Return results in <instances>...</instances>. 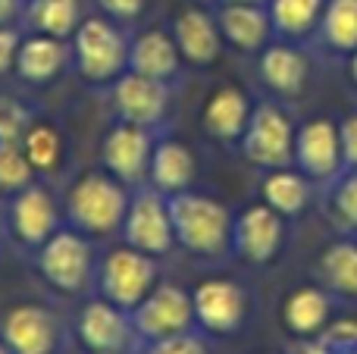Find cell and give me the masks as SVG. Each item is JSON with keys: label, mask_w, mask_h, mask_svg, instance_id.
Returning <instances> with one entry per match:
<instances>
[{"label": "cell", "mask_w": 357, "mask_h": 354, "mask_svg": "<svg viewBox=\"0 0 357 354\" xmlns=\"http://www.w3.org/2000/svg\"><path fill=\"white\" fill-rule=\"evenodd\" d=\"M56 229H60V213H56L54 194L44 185L31 182L29 188H22L10 198V204H6V232L22 248L38 251Z\"/></svg>", "instance_id": "cell-12"}, {"label": "cell", "mask_w": 357, "mask_h": 354, "mask_svg": "<svg viewBox=\"0 0 357 354\" xmlns=\"http://www.w3.org/2000/svg\"><path fill=\"white\" fill-rule=\"evenodd\" d=\"M60 323L41 305H19L3 317V345L13 354H54Z\"/></svg>", "instance_id": "cell-15"}, {"label": "cell", "mask_w": 357, "mask_h": 354, "mask_svg": "<svg viewBox=\"0 0 357 354\" xmlns=\"http://www.w3.org/2000/svg\"><path fill=\"white\" fill-rule=\"evenodd\" d=\"M173 41L178 47V56L191 66H213L226 44L216 16L201 6H188L173 19Z\"/></svg>", "instance_id": "cell-16"}, {"label": "cell", "mask_w": 357, "mask_h": 354, "mask_svg": "<svg viewBox=\"0 0 357 354\" xmlns=\"http://www.w3.org/2000/svg\"><path fill=\"white\" fill-rule=\"evenodd\" d=\"M222 3H266V0H222Z\"/></svg>", "instance_id": "cell-43"}, {"label": "cell", "mask_w": 357, "mask_h": 354, "mask_svg": "<svg viewBox=\"0 0 357 354\" xmlns=\"http://www.w3.org/2000/svg\"><path fill=\"white\" fill-rule=\"evenodd\" d=\"M129 198V185L110 173H85L66 194V223L88 238L119 232Z\"/></svg>", "instance_id": "cell-2"}, {"label": "cell", "mask_w": 357, "mask_h": 354, "mask_svg": "<svg viewBox=\"0 0 357 354\" xmlns=\"http://www.w3.org/2000/svg\"><path fill=\"white\" fill-rule=\"evenodd\" d=\"M176 245L197 257H220L232 248V213L216 198L197 192L167 194Z\"/></svg>", "instance_id": "cell-1"}, {"label": "cell", "mask_w": 357, "mask_h": 354, "mask_svg": "<svg viewBox=\"0 0 357 354\" xmlns=\"http://www.w3.org/2000/svg\"><path fill=\"white\" fill-rule=\"evenodd\" d=\"M19 44H22V35H19L13 25H0V75L16 69Z\"/></svg>", "instance_id": "cell-38"}, {"label": "cell", "mask_w": 357, "mask_h": 354, "mask_svg": "<svg viewBox=\"0 0 357 354\" xmlns=\"http://www.w3.org/2000/svg\"><path fill=\"white\" fill-rule=\"evenodd\" d=\"M191 311L195 323L213 336L238 332L248 317V295L232 279H204L191 292Z\"/></svg>", "instance_id": "cell-14"}, {"label": "cell", "mask_w": 357, "mask_h": 354, "mask_svg": "<svg viewBox=\"0 0 357 354\" xmlns=\"http://www.w3.org/2000/svg\"><path fill=\"white\" fill-rule=\"evenodd\" d=\"M69 60V41L63 38H50V35H22L16 54V72L19 79L31 82V85H44V82L56 79L63 72Z\"/></svg>", "instance_id": "cell-21"}, {"label": "cell", "mask_w": 357, "mask_h": 354, "mask_svg": "<svg viewBox=\"0 0 357 354\" xmlns=\"http://www.w3.org/2000/svg\"><path fill=\"white\" fill-rule=\"evenodd\" d=\"M295 169L310 182H333L342 173L339 123L326 116L307 119L295 129Z\"/></svg>", "instance_id": "cell-13"}, {"label": "cell", "mask_w": 357, "mask_h": 354, "mask_svg": "<svg viewBox=\"0 0 357 354\" xmlns=\"http://www.w3.org/2000/svg\"><path fill=\"white\" fill-rule=\"evenodd\" d=\"M35 123V110L25 100L0 94V141H22Z\"/></svg>", "instance_id": "cell-32"}, {"label": "cell", "mask_w": 357, "mask_h": 354, "mask_svg": "<svg viewBox=\"0 0 357 354\" xmlns=\"http://www.w3.org/2000/svg\"><path fill=\"white\" fill-rule=\"evenodd\" d=\"M238 144L241 157L260 169L295 167V125H291L289 113L279 110L270 100L251 110V119H248Z\"/></svg>", "instance_id": "cell-6"}, {"label": "cell", "mask_w": 357, "mask_h": 354, "mask_svg": "<svg viewBox=\"0 0 357 354\" xmlns=\"http://www.w3.org/2000/svg\"><path fill=\"white\" fill-rule=\"evenodd\" d=\"M132 330L148 342L157 339H169L178 332H188L195 323V311H191V295L169 282H157L154 292L129 314Z\"/></svg>", "instance_id": "cell-10"}, {"label": "cell", "mask_w": 357, "mask_h": 354, "mask_svg": "<svg viewBox=\"0 0 357 354\" xmlns=\"http://www.w3.org/2000/svg\"><path fill=\"white\" fill-rule=\"evenodd\" d=\"M123 242L135 251H144L151 257H163L176 248L173 220H169L167 194H160L154 185H138L129 198V210L119 226Z\"/></svg>", "instance_id": "cell-7"}, {"label": "cell", "mask_w": 357, "mask_h": 354, "mask_svg": "<svg viewBox=\"0 0 357 354\" xmlns=\"http://www.w3.org/2000/svg\"><path fill=\"white\" fill-rule=\"evenodd\" d=\"M285 242V220L270 204H251L232 220V251L251 267H266Z\"/></svg>", "instance_id": "cell-9"}, {"label": "cell", "mask_w": 357, "mask_h": 354, "mask_svg": "<svg viewBox=\"0 0 357 354\" xmlns=\"http://www.w3.org/2000/svg\"><path fill=\"white\" fill-rule=\"evenodd\" d=\"M333 182V210L345 226L357 229V169H342Z\"/></svg>", "instance_id": "cell-33"}, {"label": "cell", "mask_w": 357, "mask_h": 354, "mask_svg": "<svg viewBox=\"0 0 357 354\" xmlns=\"http://www.w3.org/2000/svg\"><path fill=\"white\" fill-rule=\"evenodd\" d=\"M3 236H10V232H6V210L0 207V242H3Z\"/></svg>", "instance_id": "cell-42"}, {"label": "cell", "mask_w": 357, "mask_h": 354, "mask_svg": "<svg viewBox=\"0 0 357 354\" xmlns=\"http://www.w3.org/2000/svg\"><path fill=\"white\" fill-rule=\"evenodd\" d=\"M326 0H266L273 35L279 41H301L317 29Z\"/></svg>", "instance_id": "cell-27"}, {"label": "cell", "mask_w": 357, "mask_h": 354, "mask_svg": "<svg viewBox=\"0 0 357 354\" xmlns=\"http://www.w3.org/2000/svg\"><path fill=\"white\" fill-rule=\"evenodd\" d=\"M251 100L241 88L222 85L210 94L207 110H204V129L216 141H238L245 132L248 119H251Z\"/></svg>", "instance_id": "cell-23"}, {"label": "cell", "mask_w": 357, "mask_h": 354, "mask_svg": "<svg viewBox=\"0 0 357 354\" xmlns=\"http://www.w3.org/2000/svg\"><path fill=\"white\" fill-rule=\"evenodd\" d=\"M94 3H98V10L104 13L107 19H113V22H135L144 13L148 0H94Z\"/></svg>", "instance_id": "cell-36"}, {"label": "cell", "mask_w": 357, "mask_h": 354, "mask_svg": "<svg viewBox=\"0 0 357 354\" xmlns=\"http://www.w3.org/2000/svg\"><path fill=\"white\" fill-rule=\"evenodd\" d=\"M148 354H207V345L195 336V332H178V336H169V339H157L151 342Z\"/></svg>", "instance_id": "cell-35"}, {"label": "cell", "mask_w": 357, "mask_h": 354, "mask_svg": "<svg viewBox=\"0 0 357 354\" xmlns=\"http://www.w3.org/2000/svg\"><path fill=\"white\" fill-rule=\"evenodd\" d=\"M38 273L44 276L50 288L63 295H79L88 286H94V251L91 238L82 236L79 229H56L47 242L38 248Z\"/></svg>", "instance_id": "cell-5"}, {"label": "cell", "mask_w": 357, "mask_h": 354, "mask_svg": "<svg viewBox=\"0 0 357 354\" xmlns=\"http://www.w3.org/2000/svg\"><path fill=\"white\" fill-rule=\"evenodd\" d=\"M348 72H351V82L357 85V50L351 54V60H348Z\"/></svg>", "instance_id": "cell-41"}, {"label": "cell", "mask_w": 357, "mask_h": 354, "mask_svg": "<svg viewBox=\"0 0 357 354\" xmlns=\"http://www.w3.org/2000/svg\"><path fill=\"white\" fill-rule=\"evenodd\" d=\"M329 311H333V298H329L326 286H301L285 298L282 320L295 336L314 339L326 330Z\"/></svg>", "instance_id": "cell-24"}, {"label": "cell", "mask_w": 357, "mask_h": 354, "mask_svg": "<svg viewBox=\"0 0 357 354\" xmlns=\"http://www.w3.org/2000/svg\"><path fill=\"white\" fill-rule=\"evenodd\" d=\"M154 132L144 125L132 123H116L104 138V169L119 179L123 185L138 188L148 185V169H151V154H154Z\"/></svg>", "instance_id": "cell-11"}, {"label": "cell", "mask_w": 357, "mask_h": 354, "mask_svg": "<svg viewBox=\"0 0 357 354\" xmlns=\"http://www.w3.org/2000/svg\"><path fill=\"white\" fill-rule=\"evenodd\" d=\"M178 47L173 41V35L160 29L142 31L135 41H129V69L148 79H160V82H173L178 72Z\"/></svg>", "instance_id": "cell-22"}, {"label": "cell", "mask_w": 357, "mask_h": 354, "mask_svg": "<svg viewBox=\"0 0 357 354\" xmlns=\"http://www.w3.org/2000/svg\"><path fill=\"white\" fill-rule=\"evenodd\" d=\"M157 257L135 251L129 245L107 251V257L98 263L94 273V288L100 292V298H107L110 305L123 307V311H135L157 286Z\"/></svg>", "instance_id": "cell-4"}, {"label": "cell", "mask_w": 357, "mask_h": 354, "mask_svg": "<svg viewBox=\"0 0 357 354\" xmlns=\"http://www.w3.org/2000/svg\"><path fill=\"white\" fill-rule=\"evenodd\" d=\"M213 16L222 31V41L241 54H260L273 38L266 3H222Z\"/></svg>", "instance_id": "cell-18"}, {"label": "cell", "mask_w": 357, "mask_h": 354, "mask_svg": "<svg viewBox=\"0 0 357 354\" xmlns=\"http://www.w3.org/2000/svg\"><path fill=\"white\" fill-rule=\"evenodd\" d=\"M73 60L88 85H110L129 69V38L113 19L85 16L73 35Z\"/></svg>", "instance_id": "cell-3"}, {"label": "cell", "mask_w": 357, "mask_h": 354, "mask_svg": "<svg viewBox=\"0 0 357 354\" xmlns=\"http://www.w3.org/2000/svg\"><path fill=\"white\" fill-rule=\"evenodd\" d=\"M260 192H264V204H270L282 220L301 217L304 207L310 204V179L291 167L270 169Z\"/></svg>", "instance_id": "cell-26"}, {"label": "cell", "mask_w": 357, "mask_h": 354, "mask_svg": "<svg viewBox=\"0 0 357 354\" xmlns=\"http://www.w3.org/2000/svg\"><path fill=\"white\" fill-rule=\"evenodd\" d=\"M22 151H25V157H29V163L35 167V173H50V169L60 167L63 138L54 125L35 123L29 129V135L22 138Z\"/></svg>", "instance_id": "cell-30"}, {"label": "cell", "mask_w": 357, "mask_h": 354, "mask_svg": "<svg viewBox=\"0 0 357 354\" xmlns=\"http://www.w3.org/2000/svg\"><path fill=\"white\" fill-rule=\"evenodd\" d=\"M257 72L264 79V85L270 91H276L279 98H295V94L304 91V82H307V56L291 41L266 44L260 50Z\"/></svg>", "instance_id": "cell-19"}, {"label": "cell", "mask_w": 357, "mask_h": 354, "mask_svg": "<svg viewBox=\"0 0 357 354\" xmlns=\"http://www.w3.org/2000/svg\"><path fill=\"white\" fill-rule=\"evenodd\" d=\"M35 167L22 151V141H0V194L13 198L35 182Z\"/></svg>", "instance_id": "cell-31"}, {"label": "cell", "mask_w": 357, "mask_h": 354, "mask_svg": "<svg viewBox=\"0 0 357 354\" xmlns=\"http://www.w3.org/2000/svg\"><path fill=\"white\" fill-rule=\"evenodd\" d=\"M295 354H335V351H329L326 345L320 342V339H307V342H301V345H298Z\"/></svg>", "instance_id": "cell-40"}, {"label": "cell", "mask_w": 357, "mask_h": 354, "mask_svg": "<svg viewBox=\"0 0 357 354\" xmlns=\"http://www.w3.org/2000/svg\"><path fill=\"white\" fill-rule=\"evenodd\" d=\"M0 354H13V351L6 348V345H3V339H0Z\"/></svg>", "instance_id": "cell-44"}, {"label": "cell", "mask_w": 357, "mask_h": 354, "mask_svg": "<svg viewBox=\"0 0 357 354\" xmlns=\"http://www.w3.org/2000/svg\"><path fill=\"white\" fill-rule=\"evenodd\" d=\"M339 144H342V167L357 169V113L339 123Z\"/></svg>", "instance_id": "cell-37"}, {"label": "cell", "mask_w": 357, "mask_h": 354, "mask_svg": "<svg viewBox=\"0 0 357 354\" xmlns=\"http://www.w3.org/2000/svg\"><path fill=\"white\" fill-rule=\"evenodd\" d=\"M19 22H25V29L38 35L73 41L82 22V3L79 0H25Z\"/></svg>", "instance_id": "cell-25"}, {"label": "cell", "mask_w": 357, "mask_h": 354, "mask_svg": "<svg viewBox=\"0 0 357 354\" xmlns=\"http://www.w3.org/2000/svg\"><path fill=\"white\" fill-rule=\"evenodd\" d=\"M317 273H320L323 286L335 295H348L357 298V242L354 238H342L333 242L317 261Z\"/></svg>", "instance_id": "cell-29"}, {"label": "cell", "mask_w": 357, "mask_h": 354, "mask_svg": "<svg viewBox=\"0 0 357 354\" xmlns=\"http://www.w3.org/2000/svg\"><path fill=\"white\" fill-rule=\"evenodd\" d=\"M132 317L129 311L110 305L107 298H94L82 307L79 314V339L85 342V348L98 354H116L129 345L132 336Z\"/></svg>", "instance_id": "cell-17"}, {"label": "cell", "mask_w": 357, "mask_h": 354, "mask_svg": "<svg viewBox=\"0 0 357 354\" xmlns=\"http://www.w3.org/2000/svg\"><path fill=\"white\" fill-rule=\"evenodd\" d=\"M314 339H320V342L326 345L329 351H335V354H354L357 351V323L342 320V323L326 326V330H323L320 336H314Z\"/></svg>", "instance_id": "cell-34"}, {"label": "cell", "mask_w": 357, "mask_h": 354, "mask_svg": "<svg viewBox=\"0 0 357 354\" xmlns=\"http://www.w3.org/2000/svg\"><path fill=\"white\" fill-rule=\"evenodd\" d=\"M354 232H357V229H354ZM354 242H357V238H354Z\"/></svg>", "instance_id": "cell-45"}, {"label": "cell", "mask_w": 357, "mask_h": 354, "mask_svg": "<svg viewBox=\"0 0 357 354\" xmlns=\"http://www.w3.org/2000/svg\"><path fill=\"white\" fill-rule=\"evenodd\" d=\"M110 104L119 123L157 129L169 113V82L148 79L126 69L116 82H110Z\"/></svg>", "instance_id": "cell-8"}, {"label": "cell", "mask_w": 357, "mask_h": 354, "mask_svg": "<svg viewBox=\"0 0 357 354\" xmlns=\"http://www.w3.org/2000/svg\"><path fill=\"white\" fill-rule=\"evenodd\" d=\"M320 44L333 54H348L357 50V0H326L323 16L317 22Z\"/></svg>", "instance_id": "cell-28"}, {"label": "cell", "mask_w": 357, "mask_h": 354, "mask_svg": "<svg viewBox=\"0 0 357 354\" xmlns=\"http://www.w3.org/2000/svg\"><path fill=\"white\" fill-rule=\"evenodd\" d=\"M25 0H0V25H13L22 19Z\"/></svg>", "instance_id": "cell-39"}, {"label": "cell", "mask_w": 357, "mask_h": 354, "mask_svg": "<svg viewBox=\"0 0 357 354\" xmlns=\"http://www.w3.org/2000/svg\"><path fill=\"white\" fill-rule=\"evenodd\" d=\"M354 354H357V351H354Z\"/></svg>", "instance_id": "cell-46"}, {"label": "cell", "mask_w": 357, "mask_h": 354, "mask_svg": "<svg viewBox=\"0 0 357 354\" xmlns=\"http://www.w3.org/2000/svg\"><path fill=\"white\" fill-rule=\"evenodd\" d=\"M195 176H197V160L188 144L173 141V138H163V141L154 144L148 185H154L160 194H178L195 185Z\"/></svg>", "instance_id": "cell-20"}]
</instances>
